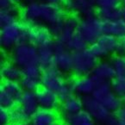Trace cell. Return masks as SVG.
<instances>
[{
    "label": "cell",
    "instance_id": "43",
    "mask_svg": "<svg viewBox=\"0 0 125 125\" xmlns=\"http://www.w3.org/2000/svg\"><path fill=\"white\" fill-rule=\"evenodd\" d=\"M61 125H66V124H64V123H63V124H61Z\"/></svg>",
    "mask_w": 125,
    "mask_h": 125
},
{
    "label": "cell",
    "instance_id": "36",
    "mask_svg": "<svg viewBox=\"0 0 125 125\" xmlns=\"http://www.w3.org/2000/svg\"><path fill=\"white\" fill-rule=\"evenodd\" d=\"M118 125H125V104L115 113Z\"/></svg>",
    "mask_w": 125,
    "mask_h": 125
},
{
    "label": "cell",
    "instance_id": "27",
    "mask_svg": "<svg viewBox=\"0 0 125 125\" xmlns=\"http://www.w3.org/2000/svg\"><path fill=\"white\" fill-rule=\"evenodd\" d=\"M11 125H23L30 123V116L17 104L10 110Z\"/></svg>",
    "mask_w": 125,
    "mask_h": 125
},
{
    "label": "cell",
    "instance_id": "32",
    "mask_svg": "<svg viewBox=\"0 0 125 125\" xmlns=\"http://www.w3.org/2000/svg\"><path fill=\"white\" fill-rule=\"evenodd\" d=\"M112 90L116 95L123 99L125 98V78L115 77L110 82Z\"/></svg>",
    "mask_w": 125,
    "mask_h": 125
},
{
    "label": "cell",
    "instance_id": "34",
    "mask_svg": "<svg viewBox=\"0 0 125 125\" xmlns=\"http://www.w3.org/2000/svg\"><path fill=\"white\" fill-rule=\"evenodd\" d=\"M10 110L0 107V125H10Z\"/></svg>",
    "mask_w": 125,
    "mask_h": 125
},
{
    "label": "cell",
    "instance_id": "5",
    "mask_svg": "<svg viewBox=\"0 0 125 125\" xmlns=\"http://www.w3.org/2000/svg\"><path fill=\"white\" fill-rule=\"evenodd\" d=\"M73 73L75 76L91 75L94 67L99 61L89 48L82 51L73 53Z\"/></svg>",
    "mask_w": 125,
    "mask_h": 125
},
{
    "label": "cell",
    "instance_id": "37",
    "mask_svg": "<svg viewBox=\"0 0 125 125\" xmlns=\"http://www.w3.org/2000/svg\"><path fill=\"white\" fill-rule=\"evenodd\" d=\"M116 54L125 56V35L118 38L117 48H116Z\"/></svg>",
    "mask_w": 125,
    "mask_h": 125
},
{
    "label": "cell",
    "instance_id": "13",
    "mask_svg": "<svg viewBox=\"0 0 125 125\" xmlns=\"http://www.w3.org/2000/svg\"><path fill=\"white\" fill-rule=\"evenodd\" d=\"M98 81L91 74L85 76H75L70 79V85L73 94L85 98L92 96Z\"/></svg>",
    "mask_w": 125,
    "mask_h": 125
},
{
    "label": "cell",
    "instance_id": "26",
    "mask_svg": "<svg viewBox=\"0 0 125 125\" xmlns=\"http://www.w3.org/2000/svg\"><path fill=\"white\" fill-rule=\"evenodd\" d=\"M21 10L17 5L13 6L9 9L0 10V26L9 25L10 23L20 20Z\"/></svg>",
    "mask_w": 125,
    "mask_h": 125
},
{
    "label": "cell",
    "instance_id": "42",
    "mask_svg": "<svg viewBox=\"0 0 125 125\" xmlns=\"http://www.w3.org/2000/svg\"><path fill=\"white\" fill-rule=\"evenodd\" d=\"M23 125H31L30 123H27V124H23Z\"/></svg>",
    "mask_w": 125,
    "mask_h": 125
},
{
    "label": "cell",
    "instance_id": "30",
    "mask_svg": "<svg viewBox=\"0 0 125 125\" xmlns=\"http://www.w3.org/2000/svg\"><path fill=\"white\" fill-rule=\"evenodd\" d=\"M116 77L125 78V56L115 54L110 60Z\"/></svg>",
    "mask_w": 125,
    "mask_h": 125
},
{
    "label": "cell",
    "instance_id": "9",
    "mask_svg": "<svg viewBox=\"0 0 125 125\" xmlns=\"http://www.w3.org/2000/svg\"><path fill=\"white\" fill-rule=\"evenodd\" d=\"M67 15L62 4H51L42 2L41 24L52 29L62 23Z\"/></svg>",
    "mask_w": 125,
    "mask_h": 125
},
{
    "label": "cell",
    "instance_id": "31",
    "mask_svg": "<svg viewBox=\"0 0 125 125\" xmlns=\"http://www.w3.org/2000/svg\"><path fill=\"white\" fill-rule=\"evenodd\" d=\"M20 84L22 85V89L25 92H35L40 87H42L41 80L31 78H28L25 76H22L20 80Z\"/></svg>",
    "mask_w": 125,
    "mask_h": 125
},
{
    "label": "cell",
    "instance_id": "23",
    "mask_svg": "<svg viewBox=\"0 0 125 125\" xmlns=\"http://www.w3.org/2000/svg\"><path fill=\"white\" fill-rule=\"evenodd\" d=\"M123 6L116 7H104L97 9L96 16L103 22H110L121 19L123 17Z\"/></svg>",
    "mask_w": 125,
    "mask_h": 125
},
{
    "label": "cell",
    "instance_id": "18",
    "mask_svg": "<svg viewBox=\"0 0 125 125\" xmlns=\"http://www.w3.org/2000/svg\"><path fill=\"white\" fill-rule=\"evenodd\" d=\"M92 75L99 82H111L116 77L113 66L109 61H99L96 65Z\"/></svg>",
    "mask_w": 125,
    "mask_h": 125
},
{
    "label": "cell",
    "instance_id": "25",
    "mask_svg": "<svg viewBox=\"0 0 125 125\" xmlns=\"http://www.w3.org/2000/svg\"><path fill=\"white\" fill-rule=\"evenodd\" d=\"M53 57L54 51L53 45L38 48V64L42 70L53 66Z\"/></svg>",
    "mask_w": 125,
    "mask_h": 125
},
{
    "label": "cell",
    "instance_id": "17",
    "mask_svg": "<svg viewBox=\"0 0 125 125\" xmlns=\"http://www.w3.org/2000/svg\"><path fill=\"white\" fill-rule=\"evenodd\" d=\"M42 2H35L23 6L21 9L20 20L29 25L41 24Z\"/></svg>",
    "mask_w": 125,
    "mask_h": 125
},
{
    "label": "cell",
    "instance_id": "21",
    "mask_svg": "<svg viewBox=\"0 0 125 125\" xmlns=\"http://www.w3.org/2000/svg\"><path fill=\"white\" fill-rule=\"evenodd\" d=\"M17 104L30 116V118L40 108L38 104V101H37L36 94L34 92H25L24 91L21 96V98H19Z\"/></svg>",
    "mask_w": 125,
    "mask_h": 125
},
{
    "label": "cell",
    "instance_id": "8",
    "mask_svg": "<svg viewBox=\"0 0 125 125\" xmlns=\"http://www.w3.org/2000/svg\"><path fill=\"white\" fill-rule=\"evenodd\" d=\"M103 23V21L100 20L97 16L81 18L78 32L90 46L96 42L98 39L104 34Z\"/></svg>",
    "mask_w": 125,
    "mask_h": 125
},
{
    "label": "cell",
    "instance_id": "19",
    "mask_svg": "<svg viewBox=\"0 0 125 125\" xmlns=\"http://www.w3.org/2000/svg\"><path fill=\"white\" fill-rule=\"evenodd\" d=\"M61 115H73L84 110L83 98L75 94H71L69 97L62 100L61 103Z\"/></svg>",
    "mask_w": 125,
    "mask_h": 125
},
{
    "label": "cell",
    "instance_id": "3",
    "mask_svg": "<svg viewBox=\"0 0 125 125\" xmlns=\"http://www.w3.org/2000/svg\"><path fill=\"white\" fill-rule=\"evenodd\" d=\"M92 96L112 113H116L123 105V99L113 92L110 82L98 81Z\"/></svg>",
    "mask_w": 125,
    "mask_h": 125
},
{
    "label": "cell",
    "instance_id": "35",
    "mask_svg": "<svg viewBox=\"0 0 125 125\" xmlns=\"http://www.w3.org/2000/svg\"><path fill=\"white\" fill-rule=\"evenodd\" d=\"M122 5V0H98V8L116 7Z\"/></svg>",
    "mask_w": 125,
    "mask_h": 125
},
{
    "label": "cell",
    "instance_id": "39",
    "mask_svg": "<svg viewBox=\"0 0 125 125\" xmlns=\"http://www.w3.org/2000/svg\"><path fill=\"white\" fill-rule=\"evenodd\" d=\"M38 0H20V2H22L23 4V6L27 5V4H30L31 3H35V2H37Z\"/></svg>",
    "mask_w": 125,
    "mask_h": 125
},
{
    "label": "cell",
    "instance_id": "41",
    "mask_svg": "<svg viewBox=\"0 0 125 125\" xmlns=\"http://www.w3.org/2000/svg\"><path fill=\"white\" fill-rule=\"evenodd\" d=\"M122 5L123 7H125V0H122Z\"/></svg>",
    "mask_w": 125,
    "mask_h": 125
},
{
    "label": "cell",
    "instance_id": "4",
    "mask_svg": "<svg viewBox=\"0 0 125 125\" xmlns=\"http://www.w3.org/2000/svg\"><path fill=\"white\" fill-rule=\"evenodd\" d=\"M10 60L22 69L38 64V48L29 42L17 45L11 50Z\"/></svg>",
    "mask_w": 125,
    "mask_h": 125
},
{
    "label": "cell",
    "instance_id": "6",
    "mask_svg": "<svg viewBox=\"0 0 125 125\" xmlns=\"http://www.w3.org/2000/svg\"><path fill=\"white\" fill-rule=\"evenodd\" d=\"M26 24V23H25ZM28 42L37 48L46 46H52L54 42V37L49 28L42 24L29 25L26 24Z\"/></svg>",
    "mask_w": 125,
    "mask_h": 125
},
{
    "label": "cell",
    "instance_id": "16",
    "mask_svg": "<svg viewBox=\"0 0 125 125\" xmlns=\"http://www.w3.org/2000/svg\"><path fill=\"white\" fill-rule=\"evenodd\" d=\"M61 117L56 110L39 108L31 116L30 123L31 125H61Z\"/></svg>",
    "mask_w": 125,
    "mask_h": 125
},
{
    "label": "cell",
    "instance_id": "12",
    "mask_svg": "<svg viewBox=\"0 0 125 125\" xmlns=\"http://www.w3.org/2000/svg\"><path fill=\"white\" fill-rule=\"evenodd\" d=\"M83 103H84V110L93 118L96 123L104 125L110 116L114 114L107 110L100 102L94 98L92 96L83 98Z\"/></svg>",
    "mask_w": 125,
    "mask_h": 125
},
{
    "label": "cell",
    "instance_id": "1",
    "mask_svg": "<svg viewBox=\"0 0 125 125\" xmlns=\"http://www.w3.org/2000/svg\"><path fill=\"white\" fill-rule=\"evenodd\" d=\"M41 84L42 87L54 92L60 97L61 101L73 94L70 79H66V74L54 66L43 70L41 78Z\"/></svg>",
    "mask_w": 125,
    "mask_h": 125
},
{
    "label": "cell",
    "instance_id": "28",
    "mask_svg": "<svg viewBox=\"0 0 125 125\" xmlns=\"http://www.w3.org/2000/svg\"><path fill=\"white\" fill-rule=\"evenodd\" d=\"M65 45H66V48L68 50H70L72 53L82 51V50H85L89 48L88 43L81 36V35L79 32H77Z\"/></svg>",
    "mask_w": 125,
    "mask_h": 125
},
{
    "label": "cell",
    "instance_id": "44",
    "mask_svg": "<svg viewBox=\"0 0 125 125\" xmlns=\"http://www.w3.org/2000/svg\"><path fill=\"white\" fill-rule=\"evenodd\" d=\"M124 101H125V98H124Z\"/></svg>",
    "mask_w": 125,
    "mask_h": 125
},
{
    "label": "cell",
    "instance_id": "14",
    "mask_svg": "<svg viewBox=\"0 0 125 125\" xmlns=\"http://www.w3.org/2000/svg\"><path fill=\"white\" fill-rule=\"evenodd\" d=\"M80 18L78 16L68 14L62 22L55 40L66 44L74 35L78 32Z\"/></svg>",
    "mask_w": 125,
    "mask_h": 125
},
{
    "label": "cell",
    "instance_id": "33",
    "mask_svg": "<svg viewBox=\"0 0 125 125\" xmlns=\"http://www.w3.org/2000/svg\"><path fill=\"white\" fill-rule=\"evenodd\" d=\"M42 72L43 70L38 64L31 65V66H29L22 69L23 76L28 78H31V79H38V80H41Z\"/></svg>",
    "mask_w": 125,
    "mask_h": 125
},
{
    "label": "cell",
    "instance_id": "38",
    "mask_svg": "<svg viewBox=\"0 0 125 125\" xmlns=\"http://www.w3.org/2000/svg\"><path fill=\"white\" fill-rule=\"evenodd\" d=\"M42 2L51 4H62L63 0H42Z\"/></svg>",
    "mask_w": 125,
    "mask_h": 125
},
{
    "label": "cell",
    "instance_id": "10",
    "mask_svg": "<svg viewBox=\"0 0 125 125\" xmlns=\"http://www.w3.org/2000/svg\"><path fill=\"white\" fill-rule=\"evenodd\" d=\"M54 57L53 66L65 74L73 73V53L66 48V45L55 40L53 44Z\"/></svg>",
    "mask_w": 125,
    "mask_h": 125
},
{
    "label": "cell",
    "instance_id": "22",
    "mask_svg": "<svg viewBox=\"0 0 125 125\" xmlns=\"http://www.w3.org/2000/svg\"><path fill=\"white\" fill-rule=\"evenodd\" d=\"M61 117L63 123L66 125H97L85 110L73 115H61Z\"/></svg>",
    "mask_w": 125,
    "mask_h": 125
},
{
    "label": "cell",
    "instance_id": "11",
    "mask_svg": "<svg viewBox=\"0 0 125 125\" xmlns=\"http://www.w3.org/2000/svg\"><path fill=\"white\" fill-rule=\"evenodd\" d=\"M117 42L118 38L103 34L96 42L89 46V49L98 60H101L116 53Z\"/></svg>",
    "mask_w": 125,
    "mask_h": 125
},
{
    "label": "cell",
    "instance_id": "24",
    "mask_svg": "<svg viewBox=\"0 0 125 125\" xmlns=\"http://www.w3.org/2000/svg\"><path fill=\"white\" fill-rule=\"evenodd\" d=\"M104 34L115 36L116 38L125 35V21L123 18L110 22H104Z\"/></svg>",
    "mask_w": 125,
    "mask_h": 125
},
{
    "label": "cell",
    "instance_id": "2",
    "mask_svg": "<svg viewBox=\"0 0 125 125\" xmlns=\"http://www.w3.org/2000/svg\"><path fill=\"white\" fill-rule=\"evenodd\" d=\"M28 42L26 24L21 20L1 27L0 46L4 50H12L17 45Z\"/></svg>",
    "mask_w": 125,
    "mask_h": 125
},
{
    "label": "cell",
    "instance_id": "20",
    "mask_svg": "<svg viewBox=\"0 0 125 125\" xmlns=\"http://www.w3.org/2000/svg\"><path fill=\"white\" fill-rule=\"evenodd\" d=\"M0 75L3 80L20 82L23 73L22 68L15 65L12 61H4L1 66Z\"/></svg>",
    "mask_w": 125,
    "mask_h": 125
},
{
    "label": "cell",
    "instance_id": "29",
    "mask_svg": "<svg viewBox=\"0 0 125 125\" xmlns=\"http://www.w3.org/2000/svg\"><path fill=\"white\" fill-rule=\"evenodd\" d=\"M0 89H3L5 92H7L10 95H11L13 98H15L18 102L19 98H21L22 92H24L21 85L20 82L17 81H5L2 80Z\"/></svg>",
    "mask_w": 125,
    "mask_h": 125
},
{
    "label": "cell",
    "instance_id": "7",
    "mask_svg": "<svg viewBox=\"0 0 125 125\" xmlns=\"http://www.w3.org/2000/svg\"><path fill=\"white\" fill-rule=\"evenodd\" d=\"M62 6L67 14L78 16L79 18L95 17L98 0H63Z\"/></svg>",
    "mask_w": 125,
    "mask_h": 125
},
{
    "label": "cell",
    "instance_id": "40",
    "mask_svg": "<svg viewBox=\"0 0 125 125\" xmlns=\"http://www.w3.org/2000/svg\"><path fill=\"white\" fill-rule=\"evenodd\" d=\"M122 18H123V20L125 21V7H123V17H122Z\"/></svg>",
    "mask_w": 125,
    "mask_h": 125
},
{
    "label": "cell",
    "instance_id": "15",
    "mask_svg": "<svg viewBox=\"0 0 125 125\" xmlns=\"http://www.w3.org/2000/svg\"><path fill=\"white\" fill-rule=\"evenodd\" d=\"M39 107L46 110H56L61 106V100L54 92L45 87H40L35 92Z\"/></svg>",
    "mask_w": 125,
    "mask_h": 125
}]
</instances>
